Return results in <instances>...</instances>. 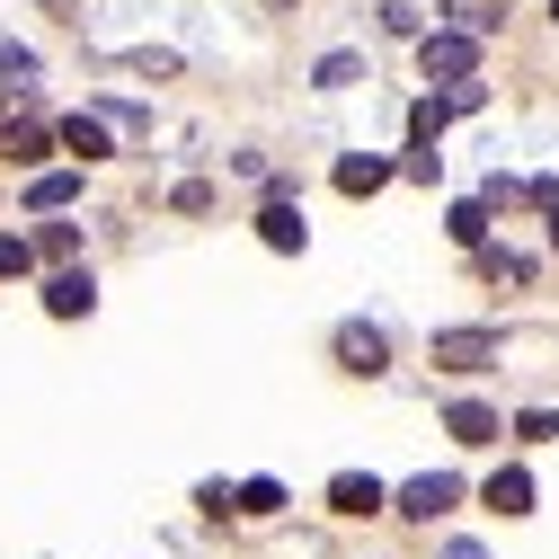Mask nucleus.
<instances>
[{"instance_id":"obj_2","label":"nucleus","mask_w":559,"mask_h":559,"mask_svg":"<svg viewBox=\"0 0 559 559\" xmlns=\"http://www.w3.org/2000/svg\"><path fill=\"white\" fill-rule=\"evenodd\" d=\"M417 72H427V81H471L479 72V45L462 27H427V36H417Z\"/></svg>"},{"instance_id":"obj_8","label":"nucleus","mask_w":559,"mask_h":559,"mask_svg":"<svg viewBox=\"0 0 559 559\" xmlns=\"http://www.w3.org/2000/svg\"><path fill=\"white\" fill-rule=\"evenodd\" d=\"M258 240H266V249H302V240H311V231H302V204H294V195H266Z\"/></svg>"},{"instance_id":"obj_17","label":"nucleus","mask_w":559,"mask_h":559,"mask_svg":"<svg viewBox=\"0 0 559 559\" xmlns=\"http://www.w3.org/2000/svg\"><path fill=\"white\" fill-rule=\"evenodd\" d=\"M36 258H53V266H72V258H81V231H72V223H45V231H36Z\"/></svg>"},{"instance_id":"obj_21","label":"nucleus","mask_w":559,"mask_h":559,"mask_svg":"<svg viewBox=\"0 0 559 559\" xmlns=\"http://www.w3.org/2000/svg\"><path fill=\"white\" fill-rule=\"evenodd\" d=\"M436 169H444V152H436V143H417V152L400 160V178H417V187H436Z\"/></svg>"},{"instance_id":"obj_10","label":"nucleus","mask_w":559,"mask_h":559,"mask_svg":"<svg viewBox=\"0 0 559 559\" xmlns=\"http://www.w3.org/2000/svg\"><path fill=\"white\" fill-rule=\"evenodd\" d=\"M444 427H453V444H498V408L453 400V408H444Z\"/></svg>"},{"instance_id":"obj_4","label":"nucleus","mask_w":559,"mask_h":559,"mask_svg":"<svg viewBox=\"0 0 559 559\" xmlns=\"http://www.w3.org/2000/svg\"><path fill=\"white\" fill-rule=\"evenodd\" d=\"M45 311H53V320H90V311H98L90 266H53V275H45Z\"/></svg>"},{"instance_id":"obj_14","label":"nucleus","mask_w":559,"mask_h":559,"mask_svg":"<svg viewBox=\"0 0 559 559\" xmlns=\"http://www.w3.org/2000/svg\"><path fill=\"white\" fill-rule=\"evenodd\" d=\"M0 152H10L19 169H45V152H53V133H45V124H19V133H10V143H0Z\"/></svg>"},{"instance_id":"obj_11","label":"nucleus","mask_w":559,"mask_h":559,"mask_svg":"<svg viewBox=\"0 0 559 559\" xmlns=\"http://www.w3.org/2000/svg\"><path fill=\"white\" fill-rule=\"evenodd\" d=\"M72 195H81V178H72V169H36V178H27V204H36V214H62Z\"/></svg>"},{"instance_id":"obj_25","label":"nucleus","mask_w":559,"mask_h":559,"mask_svg":"<svg viewBox=\"0 0 559 559\" xmlns=\"http://www.w3.org/2000/svg\"><path fill=\"white\" fill-rule=\"evenodd\" d=\"M550 249H559V214H550Z\"/></svg>"},{"instance_id":"obj_19","label":"nucleus","mask_w":559,"mask_h":559,"mask_svg":"<svg viewBox=\"0 0 559 559\" xmlns=\"http://www.w3.org/2000/svg\"><path fill=\"white\" fill-rule=\"evenodd\" d=\"M453 240H462V249L488 240V204H453Z\"/></svg>"},{"instance_id":"obj_7","label":"nucleus","mask_w":559,"mask_h":559,"mask_svg":"<svg viewBox=\"0 0 559 559\" xmlns=\"http://www.w3.org/2000/svg\"><path fill=\"white\" fill-rule=\"evenodd\" d=\"M53 143H62V152H72L81 169L116 152V143H107V116H62V124H53Z\"/></svg>"},{"instance_id":"obj_22","label":"nucleus","mask_w":559,"mask_h":559,"mask_svg":"<svg viewBox=\"0 0 559 559\" xmlns=\"http://www.w3.org/2000/svg\"><path fill=\"white\" fill-rule=\"evenodd\" d=\"M444 107H453V116H471V107H488V81H479V72H471V81H453V90H444Z\"/></svg>"},{"instance_id":"obj_1","label":"nucleus","mask_w":559,"mask_h":559,"mask_svg":"<svg viewBox=\"0 0 559 559\" xmlns=\"http://www.w3.org/2000/svg\"><path fill=\"white\" fill-rule=\"evenodd\" d=\"M507 356L498 329H436V373H488Z\"/></svg>"},{"instance_id":"obj_24","label":"nucleus","mask_w":559,"mask_h":559,"mask_svg":"<svg viewBox=\"0 0 559 559\" xmlns=\"http://www.w3.org/2000/svg\"><path fill=\"white\" fill-rule=\"evenodd\" d=\"M444 559H488V550H479V542H453V550H444Z\"/></svg>"},{"instance_id":"obj_15","label":"nucleus","mask_w":559,"mask_h":559,"mask_svg":"<svg viewBox=\"0 0 559 559\" xmlns=\"http://www.w3.org/2000/svg\"><path fill=\"white\" fill-rule=\"evenodd\" d=\"M444 19H453L462 36H488V27H498V0H444Z\"/></svg>"},{"instance_id":"obj_6","label":"nucleus","mask_w":559,"mask_h":559,"mask_svg":"<svg viewBox=\"0 0 559 559\" xmlns=\"http://www.w3.org/2000/svg\"><path fill=\"white\" fill-rule=\"evenodd\" d=\"M329 507H337V515H382L391 498H382L373 471H337V479H329Z\"/></svg>"},{"instance_id":"obj_23","label":"nucleus","mask_w":559,"mask_h":559,"mask_svg":"<svg viewBox=\"0 0 559 559\" xmlns=\"http://www.w3.org/2000/svg\"><path fill=\"white\" fill-rule=\"evenodd\" d=\"M27 266H36V249L19 231H0V275H27Z\"/></svg>"},{"instance_id":"obj_16","label":"nucleus","mask_w":559,"mask_h":559,"mask_svg":"<svg viewBox=\"0 0 559 559\" xmlns=\"http://www.w3.org/2000/svg\"><path fill=\"white\" fill-rule=\"evenodd\" d=\"M479 275H498V285H533V258H515V249H479Z\"/></svg>"},{"instance_id":"obj_20","label":"nucleus","mask_w":559,"mask_h":559,"mask_svg":"<svg viewBox=\"0 0 559 559\" xmlns=\"http://www.w3.org/2000/svg\"><path fill=\"white\" fill-rule=\"evenodd\" d=\"M356 81H365L356 53H329V62H320V90H356Z\"/></svg>"},{"instance_id":"obj_3","label":"nucleus","mask_w":559,"mask_h":559,"mask_svg":"<svg viewBox=\"0 0 559 559\" xmlns=\"http://www.w3.org/2000/svg\"><path fill=\"white\" fill-rule=\"evenodd\" d=\"M453 507H462V479H453V471H417V479L400 488V507H391V515L436 524V515H453Z\"/></svg>"},{"instance_id":"obj_12","label":"nucleus","mask_w":559,"mask_h":559,"mask_svg":"<svg viewBox=\"0 0 559 559\" xmlns=\"http://www.w3.org/2000/svg\"><path fill=\"white\" fill-rule=\"evenodd\" d=\"M488 507H498V515H533V479L524 471H498V479H488Z\"/></svg>"},{"instance_id":"obj_13","label":"nucleus","mask_w":559,"mask_h":559,"mask_svg":"<svg viewBox=\"0 0 559 559\" xmlns=\"http://www.w3.org/2000/svg\"><path fill=\"white\" fill-rule=\"evenodd\" d=\"M275 507H285V488H275V479H240L231 488V515H275Z\"/></svg>"},{"instance_id":"obj_9","label":"nucleus","mask_w":559,"mask_h":559,"mask_svg":"<svg viewBox=\"0 0 559 559\" xmlns=\"http://www.w3.org/2000/svg\"><path fill=\"white\" fill-rule=\"evenodd\" d=\"M391 178H400V169L373 160V152H346V160H337V195H382Z\"/></svg>"},{"instance_id":"obj_18","label":"nucleus","mask_w":559,"mask_h":559,"mask_svg":"<svg viewBox=\"0 0 559 559\" xmlns=\"http://www.w3.org/2000/svg\"><path fill=\"white\" fill-rule=\"evenodd\" d=\"M444 124H453V107H444V98H417V107H408V133H417V143H436Z\"/></svg>"},{"instance_id":"obj_5","label":"nucleus","mask_w":559,"mask_h":559,"mask_svg":"<svg viewBox=\"0 0 559 559\" xmlns=\"http://www.w3.org/2000/svg\"><path fill=\"white\" fill-rule=\"evenodd\" d=\"M337 365H346V373H382V365H391V337H382L373 320H346V329H337Z\"/></svg>"}]
</instances>
